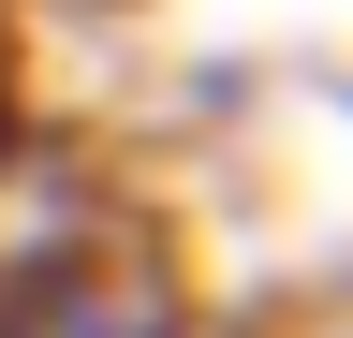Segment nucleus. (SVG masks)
<instances>
[{
    "label": "nucleus",
    "mask_w": 353,
    "mask_h": 338,
    "mask_svg": "<svg viewBox=\"0 0 353 338\" xmlns=\"http://www.w3.org/2000/svg\"><path fill=\"white\" fill-rule=\"evenodd\" d=\"M59 338H176V309H132V294H103V309H74Z\"/></svg>",
    "instance_id": "f257e3e1"
},
{
    "label": "nucleus",
    "mask_w": 353,
    "mask_h": 338,
    "mask_svg": "<svg viewBox=\"0 0 353 338\" xmlns=\"http://www.w3.org/2000/svg\"><path fill=\"white\" fill-rule=\"evenodd\" d=\"M0 147H15V74H0Z\"/></svg>",
    "instance_id": "f03ea898"
}]
</instances>
